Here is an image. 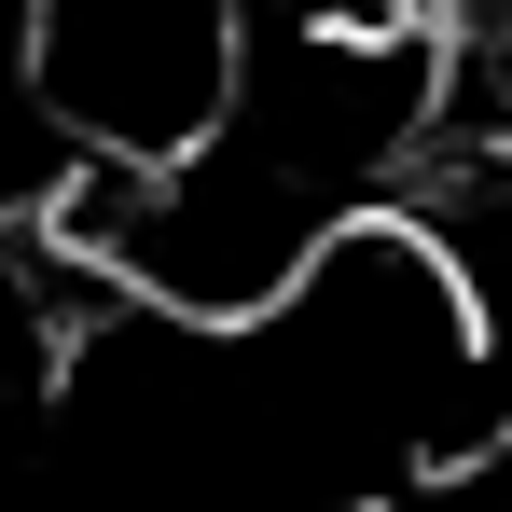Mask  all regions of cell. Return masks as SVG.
Here are the masks:
<instances>
[{"instance_id": "3", "label": "cell", "mask_w": 512, "mask_h": 512, "mask_svg": "<svg viewBox=\"0 0 512 512\" xmlns=\"http://www.w3.org/2000/svg\"><path fill=\"white\" fill-rule=\"evenodd\" d=\"M222 28H236V56H263V42H416L429 0H222Z\"/></svg>"}, {"instance_id": "1", "label": "cell", "mask_w": 512, "mask_h": 512, "mask_svg": "<svg viewBox=\"0 0 512 512\" xmlns=\"http://www.w3.org/2000/svg\"><path fill=\"white\" fill-rule=\"evenodd\" d=\"M28 70L70 167H167L236 97L222 0H28Z\"/></svg>"}, {"instance_id": "2", "label": "cell", "mask_w": 512, "mask_h": 512, "mask_svg": "<svg viewBox=\"0 0 512 512\" xmlns=\"http://www.w3.org/2000/svg\"><path fill=\"white\" fill-rule=\"evenodd\" d=\"M70 180H84V167H70V139L42 125V70H28V0H0V236H14V222L42 236Z\"/></svg>"}]
</instances>
